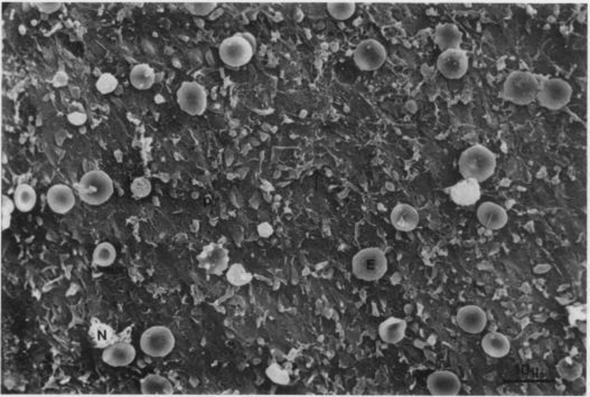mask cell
<instances>
[{"mask_svg":"<svg viewBox=\"0 0 590 397\" xmlns=\"http://www.w3.org/2000/svg\"><path fill=\"white\" fill-rule=\"evenodd\" d=\"M175 337L166 327H152L142 334L140 348L146 355L152 357H165L173 351Z\"/></svg>","mask_w":590,"mask_h":397,"instance_id":"obj_6","label":"cell"},{"mask_svg":"<svg viewBox=\"0 0 590 397\" xmlns=\"http://www.w3.org/2000/svg\"><path fill=\"white\" fill-rule=\"evenodd\" d=\"M463 34L458 27L454 24L439 25L436 29L435 42L443 52L445 51L458 50L462 44Z\"/></svg>","mask_w":590,"mask_h":397,"instance_id":"obj_19","label":"cell"},{"mask_svg":"<svg viewBox=\"0 0 590 397\" xmlns=\"http://www.w3.org/2000/svg\"><path fill=\"white\" fill-rule=\"evenodd\" d=\"M177 103L184 112L203 115L208 107V92L196 82H184L177 91Z\"/></svg>","mask_w":590,"mask_h":397,"instance_id":"obj_8","label":"cell"},{"mask_svg":"<svg viewBox=\"0 0 590 397\" xmlns=\"http://www.w3.org/2000/svg\"><path fill=\"white\" fill-rule=\"evenodd\" d=\"M457 324L467 334H478L485 329L488 317L482 309L476 306H466L458 311Z\"/></svg>","mask_w":590,"mask_h":397,"instance_id":"obj_13","label":"cell"},{"mask_svg":"<svg viewBox=\"0 0 590 397\" xmlns=\"http://www.w3.org/2000/svg\"><path fill=\"white\" fill-rule=\"evenodd\" d=\"M391 223L396 230L411 232L419 224V214L411 205H396L391 213Z\"/></svg>","mask_w":590,"mask_h":397,"instance_id":"obj_18","label":"cell"},{"mask_svg":"<svg viewBox=\"0 0 590 397\" xmlns=\"http://www.w3.org/2000/svg\"><path fill=\"white\" fill-rule=\"evenodd\" d=\"M140 391L144 395H172L174 387L165 377L150 374L140 381Z\"/></svg>","mask_w":590,"mask_h":397,"instance_id":"obj_22","label":"cell"},{"mask_svg":"<svg viewBox=\"0 0 590 397\" xmlns=\"http://www.w3.org/2000/svg\"><path fill=\"white\" fill-rule=\"evenodd\" d=\"M478 217L483 226L492 231L501 230L507 223L505 209L490 201H486L478 207Z\"/></svg>","mask_w":590,"mask_h":397,"instance_id":"obj_15","label":"cell"},{"mask_svg":"<svg viewBox=\"0 0 590 397\" xmlns=\"http://www.w3.org/2000/svg\"><path fill=\"white\" fill-rule=\"evenodd\" d=\"M352 268L357 279L372 282L386 275L388 271V260L386 254L379 248H364L354 256Z\"/></svg>","mask_w":590,"mask_h":397,"instance_id":"obj_5","label":"cell"},{"mask_svg":"<svg viewBox=\"0 0 590 397\" xmlns=\"http://www.w3.org/2000/svg\"><path fill=\"white\" fill-rule=\"evenodd\" d=\"M48 203L56 214H66L75 205V196L72 189L63 184H58L48 189Z\"/></svg>","mask_w":590,"mask_h":397,"instance_id":"obj_14","label":"cell"},{"mask_svg":"<svg viewBox=\"0 0 590 397\" xmlns=\"http://www.w3.org/2000/svg\"><path fill=\"white\" fill-rule=\"evenodd\" d=\"M34 6L41 13L52 14L58 11L62 7V4L60 1H37Z\"/></svg>","mask_w":590,"mask_h":397,"instance_id":"obj_33","label":"cell"},{"mask_svg":"<svg viewBox=\"0 0 590 397\" xmlns=\"http://www.w3.org/2000/svg\"><path fill=\"white\" fill-rule=\"evenodd\" d=\"M571 95L569 83L562 79H550L540 84L537 97L542 107L549 110H559L570 102Z\"/></svg>","mask_w":590,"mask_h":397,"instance_id":"obj_7","label":"cell"},{"mask_svg":"<svg viewBox=\"0 0 590 397\" xmlns=\"http://www.w3.org/2000/svg\"><path fill=\"white\" fill-rule=\"evenodd\" d=\"M427 387L435 396H455L460 391V381L451 371H441L431 374L427 379Z\"/></svg>","mask_w":590,"mask_h":397,"instance_id":"obj_12","label":"cell"},{"mask_svg":"<svg viewBox=\"0 0 590 397\" xmlns=\"http://www.w3.org/2000/svg\"><path fill=\"white\" fill-rule=\"evenodd\" d=\"M197 262L206 275H222L228 267V250L218 244H209L197 256Z\"/></svg>","mask_w":590,"mask_h":397,"instance_id":"obj_10","label":"cell"},{"mask_svg":"<svg viewBox=\"0 0 590 397\" xmlns=\"http://www.w3.org/2000/svg\"><path fill=\"white\" fill-rule=\"evenodd\" d=\"M68 121L72 123V125H75V126H81L87 120V115L84 113L83 110H73L71 112L68 113Z\"/></svg>","mask_w":590,"mask_h":397,"instance_id":"obj_35","label":"cell"},{"mask_svg":"<svg viewBox=\"0 0 590 397\" xmlns=\"http://www.w3.org/2000/svg\"><path fill=\"white\" fill-rule=\"evenodd\" d=\"M13 201L7 197H3V230L9 228L11 225V214L14 211Z\"/></svg>","mask_w":590,"mask_h":397,"instance_id":"obj_32","label":"cell"},{"mask_svg":"<svg viewBox=\"0 0 590 397\" xmlns=\"http://www.w3.org/2000/svg\"><path fill=\"white\" fill-rule=\"evenodd\" d=\"M78 191L84 203L93 206L103 204L112 196V179L101 170H92L80 179Z\"/></svg>","mask_w":590,"mask_h":397,"instance_id":"obj_3","label":"cell"},{"mask_svg":"<svg viewBox=\"0 0 590 397\" xmlns=\"http://www.w3.org/2000/svg\"><path fill=\"white\" fill-rule=\"evenodd\" d=\"M451 199L462 206H470L480 201V187L478 181L464 179L451 189Z\"/></svg>","mask_w":590,"mask_h":397,"instance_id":"obj_17","label":"cell"},{"mask_svg":"<svg viewBox=\"0 0 590 397\" xmlns=\"http://www.w3.org/2000/svg\"><path fill=\"white\" fill-rule=\"evenodd\" d=\"M155 81V71L148 64H138L130 72V82L136 89H150Z\"/></svg>","mask_w":590,"mask_h":397,"instance_id":"obj_23","label":"cell"},{"mask_svg":"<svg viewBox=\"0 0 590 397\" xmlns=\"http://www.w3.org/2000/svg\"><path fill=\"white\" fill-rule=\"evenodd\" d=\"M136 358V349L134 346L126 342H118L105 348L102 359L105 364L112 367H125L132 364Z\"/></svg>","mask_w":590,"mask_h":397,"instance_id":"obj_16","label":"cell"},{"mask_svg":"<svg viewBox=\"0 0 590 397\" xmlns=\"http://www.w3.org/2000/svg\"><path fill=\"white\" fill-rule=\"evenodd\" d=\"M354 3H332L327 4V11L333 18L337 21H347L351 18L355 13Z\"/></svg>","mask_w":590,"mask_h":397,"instance_id":"obj_27","label":"cell"},{"mask_svg":"<svg viewBox=\"0 0 590 397\" xmlns=\"http://www.w3.org/2000/svg\"><path fill=\"white\" fill-rule=\"evenodd\" d=\"M37 195L32 186L21 184L14 194V204L23 213L31 212L36 205Z\"/></svg>","mask_w":590,"mask_h":397,"instance_id":"obj_24","label":"cell"},{"mask_svg":"<svg viewBox=\"0 0 590 397\" xmlns=\"http://www.w3.org/2000/svg\"><path fill=\"white\" fill-rule=\"evenodd\" d=\"M386 60V48L378 41L367 40L357 46L354 52V62L362 71L378 70Z\"/></svg>","mask_w":590,"mask_h":397,"instance_id":"obj_9","label":"cell"},{"mask_svg":"<svg viewBox=\"0 0 590 397\" xmlns=\"http://www.w3.org/2000/svg\"><path fill=\"white\" fill-rule=\"evenodd\" d=\"M437 66L441 73L448 79H460L468 70V58L459 48L445 51L439 55Z\"/></svg>","mask_w":590,"mask_h":397,"instance_id":"obj_11","label":"cell"},{"mask_svg":"<svg viewBox=\"0 0 590 397\" xmlns=\"http://www.w3.org/2000/svg\"><path fill=\"white\" fill-rule=\"evenodd\" d=\"M118 87V80L110 73L102 74L97 82V89L102 95H108Z\"/></svg>","mask_w":590,"mask_h":397,"instance_id":"obj_30","label":"cell"},{"mask_svg":"<svg viewBox=\"0 0 590 397\" xmlns=\"http://www.w3.org/2000/svg\"><path fill=\"white\" fill-rule=\"evenodd\" d=\"M407 332V322L399 318H389L379 327L381 339L390 345L401 342Z\"/></svg>","mask_w":590,"mask_h":397,"instance_id":"obj_20","label":"cell"},{"mask_svg":"<svg viewBox=\"0 0 590 397\" xmlns=\"http://www.w3.org/2000/svg\"><path fill=\"white\" fill-rule=\"evenodd\" d=\"M152 191V184L148 181L147 178L138 177L132 181V193L134 196L138 198H144L147 197Z\"/></svg>","mask_w":590,"mask_h":397,"instance_id":"obj_29","label":"cell"},{"mask_svg":"<svg viewBox=\"0 0 590 397\" xmlns=\"http://www.w3.org/2000/svg\"><path fill=\"white\" fill-rule=\"evenodd\" d=\"M557 371L564 381H574L581 376L582 366L572 358L566 357L559 361Z\"/></svg>","mask_w":590,"mask_h":397,"instance_id":"obj_25","label":"cell"},{"mask_svg":"<svg viewBox=\"0 0 590 397\" xmlns=\"http://www.w3.org/2000/svg\"><path fill=\"white\" fill-rule=\"evenodd\" d=\"M482 348L488 355L494 358H502L509 354L511 344L504 334L490 332L483 338Z\"/></svg>","mask_w":590,"mask_h":397,"instance_id":"obj_21","label":"cell"},{"mask_svg":"<svg viewBox=\"0 0 590 397\" xmlns=\"http://www.w3.org/2000/svg\"><path fill=\"white\" fill-rule=\"evenodd\" d=\"M228 282L234 285H244L251 281L252 277L249 272L246 271L241 264H234L228 271Z\"/></svg>","mask_w":590,"mask_h":397,"instance_id":"obj_28","label":"cell"},{"mask_svg":"<svg viewBox=\"0 0 590 397\" xmlns=\"http://www.w3.org/2000/svg\"><path fill=\"white\" fill-rule=\"evenodd\" d=\"M93 337L95 339L97 340L98 342H101V344H107V342H110L111 339V332L110 329H109L108 327L103 326V324H99V326L95 327V334H93Z\"/></svg>","mask_w":590,"mask_h":397,"instance_id":"obj_34","label":"cell"},{"mask_svg":"<svg viewBox=\"0 0 590 397\" xmlns=\"http://www.w3.org/2000/svg\"><path fill=\"white\" fill-rule=\"evenodd\" d=\"M540 83L529 72L512 73L504 83L503 97L515 105H525L533 102L538 97Z\"/></svg>","mask_w":590,"mask_h":397,"instance_id":"obj_4","label":"cell"},{"mask_svg":"<svg viewBox=\"0 0 590 397\" xmlns=\"http://www.w3.org/2000/svg\"><path fill=\"white\" fill-rule=\"evenodd\" d=\"M185 7H186V9H189V11H191L193 15H197V16H206V15L212 13V11L216 9V4L195 3V1H191V3H185Z\"/></svg>","mask_w":590,"mask_h":397,"instance_id":"obj_31","label":"cell"},{"mask_svg":"<svg viewBox=\"0 0 590 397\" xmlns=\"http://www.w3.org/2000/svg\"><path fill=\"white\" fill-rule=\"evenodd\" d=\"M116 258V248L108 242L99 244L93 252V262L98 267H109L115 262Z\"/></svg>","mask_w":590,"mask_h":397,"instance_id":"obj_26","label":"cell"},{"mask_svg":"<svg viewBox=\"0 0 590 397\" xmlns=\"http://www.w3.org/2000/svg\"><path fill=\"white\" fill-rule=\"evenodd\" d=\"M256 40L249 33H239L221 43V60L230 68H241L249 63L256 53Z\"/></svg>","mask_w":590,"mask_h":397,"instance_id":"obj_2","label":"cell"},{"mask_svg":"<svg viewBox=\"0 0 590 397\" xmlns=\"http://www.w3.org/2000/svg\"><path fill=\"white\" fill-rule=\"evenodd\" d=\"M495 168V154L482 146L470 147L463 152L459 159V171L463 177L478 183L488 181Z\"/></svg>","mask_w":590,"mask_h":397,"instance_id":"obj_1","label":"cell"}]
</instances>
